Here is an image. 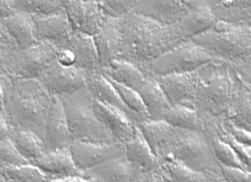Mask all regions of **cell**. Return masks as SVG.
I'll return each mask as SVG.
<instances>
[{"instance_id":"obj_41","label":"cell","mask_w":251,"mask_h":182,"mask_svg":"<svg viewBox=\"0 0 251 182\" xmlns=\"http://www.w3.org/2000/svg\"><path fill=\"white\" fill-rule=\"evenodd\" d=\"M220 166L222 176L226 182H251V171Z\"/></svg>"},{"instance_id":"obj_16","label":"cell","mask_w":251,"mask_h":182,"mask_svg":"<svg viewBox=\"0 0 251 182\" xmlns=\"http://www.w3.org/2000/svg\"><path fill=\"white\" fill-rule=\"evenodd\" d=\"M93 38L101 69L120 55L122 32L119 18L106 15L100 29L93 35Z\"/></svg>"},{"instance_id":"obj_2","label":"cell","mask_w":251,"mask_h":182,"mask_svg":"<svg viewBox=\"0 0 251 182\" xmlns=\"http://www.w3.org/2000/svg\"><path fill=\"white\" fill-rule=\"evenodd\" d=\"M52 96L38 78H13L4 114L14 128L43 139Z\"/></svg>"},{"instance_id":"obj_10","label":"cell","mask_w":251,"mask_h":182,"mask_svg":"<svg viewBox=\"0 0 251 182\" xmlns=\"http://www.w3.org/2000/svg\"><path fill=\"white\" fill-rule=\"evenodd\" d=\"M74 31L94 35L104 21L105 14L99 0H61Z\"/></svg>"},{"instance_id":"obj_46","label":"cell","mask_w":251,"mask_h":182,"mask_svg":"<svg viewBox=\"0 0 251 182\" xmlns=\"http://www.w3.org/2000/svg\"><path fill=\"white\" fill-rule=\"evenodd\" d=\"M47 182H98L95 180H92L88 177H80V176H74V177H66L61 179H50L48 180Z\"/></svg>"},{"instance_id":"obj_6","label":"cell","mask_w":251,"mask_h":182,"mask_svg":"<svg viewBox=\"0 0 251 182\" xmlns=\"http://www.w3.org/2000/svg\"><path fill=\"white\" fill-rule=\"evenodd\" d=\"M166 158L207 175L211 182H226L204 132L179 130Z\"/></svg>"},{"instance_id":"obj_33","label":"cell","mask_w":251,"mask_h":182,"mask_svg":"<svg viewBox=\"0 0 251 182\" xmlns=\"http://www.w3.org/2000/svg\"><path fill=\"white\" fill-rule=\"evenodd\" d=\"M214 10L218 20L234 23L251 20V0H229Z\"/></svg>"},{"instance_id":"obj_19","label":"cell","mask_w":251,"mask_h":182,"mask_svg":"<svg viewBox=\"0 0 251 182\" xmlns=\"http://www.w3.org/2000/svg\"><path fill=\"white\" fill-rule=\"evenodd\" d=\"M153 153L160 158H166L169 149L176 139L179 129L165 120L147 119L136 125Z\"/></svg>"},{"instance_id":"obj_31","label":"cell","mask_w":251,"mask_h":182,"mask_svg":"<svg viewBox=\"0 0 251 182\" xmlns=\"http://www.w3.org/2000/svg\"><path fill=\"white\" fill-rule=\"evenodd\" d=\"M163 120L176 129L187 130L205 132L206 122L201 117L199 111L195 108L181 105L172 106L165 114Z\"/></svg>"},{"instance_id":"obj_43","label":"cell","mask_w":251,"mask_h":182,"mask_svg":"<svg viewBox=\"0 0 251 182\" xmlns=\"http://www.w3.org/2000/svg\"><path fill=\"white\" fill-rule=\"evenodd\" d=\"M232 67L240 76V78H242L251 87V60Z\"/></svg>"},{"instance_id":"obj_4","label":"cell","mask_w":251,"mask_h":182,"mask_svg":"<svg viewBox=\"0 0 251 182\" xmlns=\"http://www.w3.org/2000/svg\"><path fill=\"white\" fill-rule=\"evenodd\" d=\"M220 61L235 66L251 60V22L218 20L212 28L193 38Z\"/></svg>"},{"instance_id":"obj_52","label":"cell","mask_w":251,"mask_h":182,"mask_svg":"<svg viewBox=\"0 0 251 182\" xmlns=\"http://www.w3.org/2000/svg\"><path fill=\"white\" fill-rule=\"evenodd\" d=\"M2 68H3V67H2V66H0V69H2Z\"/></svg>"},{"instance_id":"obj_8","label":"cell","mask_w":251,"mask_h":182,"mask_svg":"<svg viewBox=\"0 0 251 182\" xmlns=\"http://www.w3.org/2000/svg\"><path fill=\"white\" fill-rule=\"evenodd\" d=\"M58 50L50 43L40 41L26 49H18L4 67L12 78H39L56 60Z\"/></svg>"},{"instance_id":"obj_21","label":"cell","mask_w":251,"mask_h":182,"mask_svg":"<svg viewBox=\"0 0 251 182\" xmlns=\"http://www.w3.org/2000/svg\"><path fill=\"white\" fill-rule=\"evenodd\" d=\"M42 171L48 180L66 177H87L83 171L79 170L72 158L70 146L48 152L34 163Z\"/></svg>"},{"instance_id":"obj_36","label":"cell","mask_w":251,"mask_h":182,"mask_svg":"<svg viewBox=\"0 0 251 182\" xmlns=\"http://www.w3.org/2000/svg\"><path fill=\"white\" fill-rule=\"evenodd\" d=\"M209 123H211L213 125L214 130L217 135L221 139H223L225 142H226L228 145H230V146L235 150L239 158L242 159V161L245 164H247L250 168H251V146L240 143L237 140H235L230 134L226 131L225 129H223L219 125L218 122L214 120V121H210Z\"/></svg>"},{"instance_id":"obj_29","label":"cell","mask_w":251,"mask_h":182,"mask_svg":"<svg viewBox=\"0 0 251 182\" xmlns=\"http://www.w3.org/2000/svg\"><path fill=\"white\" fill-rule=\"evenodd\" d=\"M9 138L20 155L30 164H34L47 153L43 139L31 131L11 126Z\"/></svg>"},{"instance_id":"obj_44","label":"cell","mask_w":251,"mask_h":182,"mask_svg":"<svg viewBox=\"0 0 251 182\" xmlns=\"http://www.w3.org/2000/svg\"><path fill=\"white\" fill-rule=\"evenodd\" d=\"M15 12L12 0H0V18H6Z\"/></svg>"},{"instance_id":"obj_25","label":"cell","mask_w":251,"mask_h":182,"mask_svg":"<svg viewBox=\"0 0 251 182\" xmlns=\"http://www.w3.org/2000/svg\"><path fill=\"white\" fill-rule=\"evenodd\" d=\"M138 93L147 109L149 118L151 120H163L172 105L156 78L148 75Z\"/></svg>"},{"instance_id":"obj_11","label":"cell","mask_w":251,"mask_h":182,"mask_svg":"<svg viewBox=\"0 0 251 182\" xmlns=\"http://www.w3.org/2000/svg\"><path fill=\"white\" fill-rule=\"evenodd\" d=\"M70 151L76 167L85 173L109 159L123 155L125 148L121 143L96 144L73 141Z\"/></svg>"},{"instance_id":"obj_34","label":"cell","mask_w":251,"mask_h":182,"mask_svg":"<svg viewBox=\"0 0 251 182\" xmlns=\"http://www.w3.org/2000/svg\"><path fill=\"white\" fill-rule=\"evenodd\" d=\"M15 12L31 16L46 15L63 10L61 0H12Z\"/></svg>"},{"instance_id":"obj_51","label":"cell","mask_w":251,"mask_h":182,"mask_svg":"<svg viewBox=\"0 0 251 182\" xmlns=\"http://www.w3.org/2000/svg\"><path fill=\"white\" fill-rule=\"evenodd\" d=\"M10 182V181H8V180H6V181H5V182Z\"/></svg>"},{"instance_id":"obj_20","label":"cell","mask_w":251,"mask_h":182,"mask_svg":"<svg viewBox=\"0 0 251 182\" xmlns=\"http://www.w3.org/2000/svg\"><path fill=\"white\" fill-rule=\"evenodd\" d=\"M224 117L236 128L251 132V87L237 73L231 101Z\"/></svg>"},{"instance_id":"obj_17","label":"cell","mask_w":251,"mask_h":182,"mask_svg":"<svg viewBox=\"0 0 251 182\" xmlns=\"http://www.w3.org/2000/svg\"><path fill=\"white\" fill-rule=\"evenodd\" d=\"M94 112L117 143L125 145L136 133V125L124 111L94 100Z\"/></svg>"},{"instance_id":"obj_13","label":"cell","mask_w":251,"mask_h":182,"mask_svg":"<svg viewBox=\"0 0 251 182\" xmlns=\"http://www.w3.org/2000/svg\"><path fill=\"white\" fill-rule=\"evenodd\" d=\"M43 142L47 153L69 147L73 142L62 100L57 96H52Z\"/></svg>"},{"instance_id":"obj_18","label":"cell","mask_w":251,"mask_h":182,"mask_svg":"<svg viewBox=\"0 0 251 182\" xmlns=\"http://www.w3.org/2000/svg\"><path fill=\"white\" fill-rule=\"evenodd\" d=\"M192 0H139L134 12L162 24L175 26L186 14Z\"/></svg>"},{"instance_id":"obj_12","label":"cell","mask_w":251,"mask_h":182,"mask_svg":"<svg viewBox=\"0 0 251 182\" xmlns=\"http://www.w3.org/2000/svg\"><path fill=\"white\" fill-rule=\"evenodd\" d=\"M198 71L155 77L172 106L181 105L195 108Z\"/></svg>"},{"instance_id":"obj_22","label":"cell","mask_w":251,"mask_h":182,"mask_svg":"<svg viewBox=\"0 0 251 182\" xmlns=\"http://www.w3.org/2000/svg\"><path fill=\"white\" fill-rule=\"evenodd\" d=\"M85 174L98 182H130L142 173L123 154L89 169Z\"/></svg>"},{"instance_id":"obj_14","label":"cell","mask_w":251,"mask_h":182,"mask_svg":"<svg viewBox=\"0 0 251 182\" xmlns=\"http://www.w3.org/2000/svg\"><path fill=\"white\" fill-rule=\"evenodd\" d=\"M32 17L39 41L50 43L57 50L66 48L74 30L64 10Z\"/></svg>"},{"instance_id":"obj_40","label":"cell","mask_w":251,"mask_h":182,"mask_svg":"<svg viewBox=\"0 0 251 182\" xmlns=\"http://www.w3.org/2000/svg\"><path fill=\"white\" fill-rule=\"evenodd\" d=\"M215 121L218 122L219 125L225 129L228 133L230 134L235 140H237L240 143H243L245 145L251 146V132L246 131L244 130H241L236 128L232 124L225 119V117H220L218 119H215Z\"/></svg>"},{"instance_id":"obj_27","label":"cell","mask_w":251,"mask_h":182,"mask_svg":"<svg viewBox=\"0 0 251 182\" xmlns=\"http://www.w3.org/2000/svg\"><path fill=\"white\" fill-rule=\"evenodd\" d=\"M124 148L126 158L141 173L158 170L160 168V158L153 153L138 128L135 136L126 143Z\"/></svg>"},{"instance_id":"obj_24","label":"cell","mask_w":251,"mask_h":182,"mask_svg":"<svg viewBox=\"0 0 251 182\" xmlns=\"http://www.w3.org/2000/svg\"><path fill=\"white\" fill-rule=\"evenodd\" d=\"M74 58V66L86 72L100 70L94 38L83 32L73 31L66 46Z\"/></svg>"},{"instance_id":"obj_7","label":"cell","mask_w":251,"mask_h":182,"mask_svg":"<svg viewBox=\"0 0 251 182\" xmlns=\"http://www.w3.org/2000/svg\"><path fill=\"white\" fill-rule=\"evenodd\" d=\"M214 61H222L193 39L182 40L160 56L151 65L150 74L153 77L200 70Z\"/></svg>"},{"instance_id":"obj_49","label":"cell","mask_w":251,"mask_h":182,"mask_svg":"<svg viewBox=\"0 0 251 182\" xmlns=\"http://www.w3.org/2000/svg\"><path fill=\"white\" fill-rule=\"evenodd\" d=\"M144 182V173H142V174H140L138 177L135 179V180H133L132 182Z\"/></svg>"},{"instance_id":"obj_50","label":"cell","mask_w":251,"mask_h":182,"mask_svg":"<svg viewBox=\"0 0 251 182\" xmlns=\"http://www.w3.org/2000/svg\"><path fill=\"white\" fill-rule=\"evenodd\" d=\"M6 180H7V179H6V178L1 174V172H0V182H4Z\"/></svg>"},{"instance_id":"obj_28","label":"cell","mask_w":251,"mask_h":182,"mask_svg":"<svg viewBox=\"0 0 251 182\" xmlns=\"http://www.w3.org/2000/svg\"><path fill=\"white\" fill-rule=\"evenodd\" d=\"M100 72L114 82L135 91L140 90L147 78V75L135 64L122 58L113 60L106 67L101 68Z\"/></svg>"},{"instance_id":"obj_45","label":"cell","mask_w":251,"mask_h":182,"mask_svg":"<svg viewBox=\"0 0 251 182\" xmlns=\"http://www.w3.org/2000/svg\"><path fill=\"white\" fill-rule=\"evenodd\" d=\"M11 130V125L8 121L6 115L3 112H0V140L9 137Z\"/></svg>"},{"instance_id":"obj_47","label":"cell","mask_w":251,"mask_h":182,"mask_svg":"<svg viewBox=\"0 0 251 182\" xmlns=\"http://www.w3.org/2000/svg\"><path fill=\"white\" fill-rule=\"evenodd\" d=\"M144 182H167L160 170L151 171L144 173Z\"/></svg>"},{"instance_id":"obj_32","label":"cell","mask_w":251,"mask_h":182,"mask_svg":"<svg viewBox=\"0 0 251 182\" xmlns=\"http://www.w3.org/2000/svg\"><path fill=\"white\" fill-rule=\"evenodd\" d=\"M159 170L167 182H211L208 176L171 158L160 159Z\"/></svg>"},{"instance_id":"obj_26","label":"cell","mask_w":251,"mask_h":182,"mask_svg":"<svg viewBox=\"0 0 251 182\" xmlns=\"http://www.w3.org/2000/svg\"><path fill=\"white\" fill-rule=\"evenodd\" d=\"M3 22L18 49H28L40 42L36 34L35 22L31 15L15 12L3 18Z\"/></svg>"},{"instance_id":"obj_38","label":"cell","mask_w":251,"mask_h":182,"mask_svg":"<svg viewBox=\"0 0 251 182\" xmlns=\"http://www.w3.org/2000/svg\"><path fill=\"white\" fill-rule=\"evenodd\" d=\"M25 164H29V162L20 155L9 137L0 140V165L18 166Z\"/></svg>"},{"instance_id":"obj_3","label":"cell","mask_w":251,"mask_h":182,"mask_svg":"<svg viewBox=\"0 0 251 182\" xmlns=\"http://www.w3.org/2000/svg\"><path fill=\"white\" fill-rule=\"evenodd\" d=\"M198 73L195 108L206 123L225 116L236 79L234 68L225 61H214Z\"/></svg>"},{"instance_id":"obj_15","label":"cell","mask_w":251,"mask_h":182,"mask_svg":"<svg viewBox=\"0 0 251 182\" xmlns=\"http://www.w3.org/2000/svg\"><path fill=\"white\" fill-rule=\"evenodd\" d=\"M218 19L205 0H192L186 14L175 25L182 40L193 39L212 28Z\"/></svg>"},{"instance_id":"obj_30","label":"cell","mask_w":251,"mask_h":182,"mask_svg":"<svg viewBox=\"0 0 251 182\" xmlns=\"http://www.w3.org/2000/svg\"><path fill=\"white\" fill-rule=\"evenodd\" d=\"M204 133L206 135L210 143V146L214 151V156L220 163V165L251 171V168L247 164H245L242 161V159L239 158L235 150L230 146V145H228L217 135L211 123H206V130Z\"/></svg>"},{"instance_id":"obj_9","label":"cell","mask_w":251,"mask_h":182,"mask_svg":"<svg viewBox=\"0 0 251 182\" xmlns=\"http://www.w3.org/2000/svg\"><path fill=\"white\" fill-rule=\"evenodd\" d=\"M86 75L84 70L74 66H63L55 60L38 79L51 96L61 97L85 89Z\"/></svg>"},{"instance_id":"obj_39","label":"cell","mask_w":251,"mask_h":182,"mask_svg":"<svg viewBox=\"0 0 251 182\" xmlns=\"http://www.w3.org/2000/svg\"><path fill=\"white\" fill-rule=\"evenodd\" d=\"M18 49L14 40L7 30L3 18H0V66L4 68Z\"/></svg>"},{"instance_id":"obj_5","label":"cell","mask_w":251,"mask_h":182,"mask_svg":"<svg viewBox=\"0 0 251 182\" xmlns=\"http://www.w3.org/2000/svg\"><path fill=\"white\" fill-rule=\"evenodd\" d=\"M68 122L73 141L96 144L117 143L96 116L94 99L86 89L59 97Z\"/></svg>"},{"instance_id":"obj_37","label":"cell","mask_w":251,"mask_h":182,"mask_svg":"<svg viewBox=\"0 0 251 182\" xmlns=\"http://www.w3.org/2000/svg\"><path fill=\"white\" fill-rule=\"evenodd\" d=\"M139 0H99L101 10L105 15L121 18L134 12Z\"/></svg>"},{"instance_id":"obj_48","label":"cell","mask_w":251,"mask_h":182,"mask_svg":"<svg viewBox=\"0 0 251 182\" xmlns=\"http://www.w3.org/2000/svg\"><path fill=\"white\" fill-rule=\"evenodd\" d=\"M227 1H229V0H205V2L209 6H211L213 9L217 7V6H219V5H221V4H223V3H226Z\"/></svg>"},{"instance_id":"obj_1","label":"cell","mask_w":251,"mask_h":182,"mask_svg":"<svg viewBox=\"0 0 251 182\" xmlns=\"http://www.w3.org/2000/svg\"><path fill=\"white\" fill-rule=\"evenodd\" d=\"M119 20L122 44L118 58L135 64L147 76L154 61L182 41L175 26L162 24L137 12L127 13Z\"/></svg>"},{"instance_id":"obj_35","label":"cell","mask_w":251,"mask_h":182,"mask_svg":"<svg viewBox=\"0 0 251 182\" xmlns=\"http://www.w3.org/2000/svg\"><path fill=\"white\" fill-rule=\"evenodd\" d=\"M1 174L11 182H47L46 175L34 164L18 166L0 165Z\"/></svg>"},{"instance_id":"obj_23","label":"cell","mask_w":251,"mask_h":182,"mask_svg":"<svg viewBox=\"0 0 251 182\" xmlns=\"http://www.w3.org/2000/svg\"><path fill=\"white\" fill-rule=\"evenodd\" d=\"M85 89L94 100L124 111L135 123L134 115L124 105L112 81L101 73L100 70L87 72Z\"/></svg>"},{"instance_id":"obj_42","label":"cell","mask_w":251,"mask_h":182,"mask_svg":"<svg viewBox=\"0 0 251 182\" xmlns=\"http://www.w3.org/2000/svg\"><path fill=\"white\" fill-rule=\"evenodd\" d=\"M13 78L5 72L4 68L0 69V112H4L5 104L9 96Z\"/></svg>"}]
</instances>
